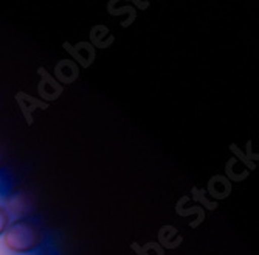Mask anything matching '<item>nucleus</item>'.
Masks as SVG:
<instances>
[{
  "label": "nucleus",
  "instance_id": "1",
  "mask_svg": "<svg viewBox=\"0 0 259 255\" xmlns=\"http://www.w3.org/2000/svg\"><path fill=\"white\" fill-rule=\"evenodd\" d=\"M4 243L16 253H25L40 243V232L37 226L28 220H16L8 224L4 232Z\"/></svg>",
  "mask_w": 259,
  "mask_h": 255
},
{
  "label": "nucleus",
  "instance_id": "2",
  "mask_svg": "<svg viewBox=\"0 0 259 255\" xmlns=\"http://www.w3.org/2000/svg\"><path fill=\"white\" fill-rule=\"evenodd\" d=\"M7 227H8V212L0 207V235L7 230Z\"/></svg>",
  "mask_w": 259,
  "mask_h": 255
}]
</instances>
